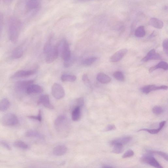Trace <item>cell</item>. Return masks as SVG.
<instances>
[{"label":"cell","instance_id":"1","mask_svg":"<svg viewBox=\"0 0 168 168\" xmlns=\"http://www.w3.org/2000/svg\"><path fill=\"white\" fill-rule=\"evenodd\" d=\"M22 26L21 21L15 17H10L8 21V31L10 40L16 43L19 38Z\"/></svg>","mask_w":168,"mask_h":168},{"label":"cell","instance_id":"2","mask_svg":"<svg viewBox=\"0 0 168 168\" xmlns=\"http://www.w3.org/2000/svg\"><path fill=\"white\" fill-rule=\"evenodd\" d=\"M56 129L60 133L66 132L69 127V122L67 118L64 115L59 116L55 122Z\"/></svg>","mask_w":168,"mask_h":168},{"label":"cell","instance_id":"3","mask_svg":"<svg viewBox=\"0 0 168 168\" xmlns=\"http://www.w3.org/2000/svg\"><path fill=\"white\" fill-rule=\"evenodd\" d=\"M18 122L16 115L11 113L5 114L2 119V123L5 126H14L18 123Z\"/></svg>","mask_w":168,"mask_h":168},{"label":"cell","instance_id":"4","mask_svg":"<svg viewBox=\"0 0 168 168\" xmlns=\"http://www.w3.org/2000/svg\"><path fill=\"white\" fill-rule=\"evenodd\" d=\"M144 156L141 159L142 163H144L156 168H163L158 161L151 155V154Z\"/></svg>","mask_w":168,"mask_h":168},{"label":"cell","instance_id":"5","mask_svg":"<svg viewBox=\"0 0 168 168\" xmlns=\"http://www.w3.org/2000/svg\"><path fill=\"white\" fill-rule=\"evenodd\" d=\"M52 94L56 99H60L65 96V91L62 86L58 83L54 84L52 88Z\"/></svg>","mask_w":168,"mask_h":168},{"label":"cell","instance_id":"6","mask_svg":"<svg viewBox=\"0 0 168 168\" xmlns=\"http://www.w3.org/2000/svg\"><path fill=\"white\" fill-rule=\"evenodd\" d=\"M59 53V50L58 47H53L46 54V63L48 64L53 63V62L58 58Z\"/></svg>","mask_w":168,"mask_h":168},{"label":"cell","instance_id":"7","mask_svg":"<svg viewBox=\"0 0 168 168\" xmlns=\"http://www.w3.org/2000/svg\"><path fill=\"white\" fill-rule=\"evenodd\" d=\"M34 83L33 80H20L17 82L15 85V88L16 91L19 92L26 91L28 87Z\"/></svg>","mask_w":168,"mask_h":168},{"label":"cell","instance_id":"8","mask_svg":"<svg viewBox=\"0 0 168 168\" xmlns=\"http://www.w3.org/2000/svg\"><path fill=\"white\" fill-rule=\"evenodd\" d=\"M167 89V86L165 85L158 86L155 85H150L142 87L141 91L143 93L147 94L153 91L160 90H166Z\"/></svg>","mask_w":168,"mask_h":168},{"label":"cell","instance_id":"9","mask_svg":"<svg viewBox=\"0 0 168 168\" xmlns=\"http://www.w3.org/2000/svg\"><path fill=\"white\" fill-rule=\"evenodd\" d=\"M61 57L65 61L69 60L71 58L69 45L66 40L64 41L62 47Z\"/></svg>","mask_w":168,"mask_h":168},{"label":"cell","instance_id":"10","mask_svg":"<svg viewBox=\"0 0 168 168\" xmlns=\"http://www.w3.org/2000/svg\"><path fill=\"white\" fill-rule=\"evenodd\" d=\"M128 52L126 49H123L118 51L112 56L110 59L112 62H117L121 60Z\"/></svg>","mask_w":168,"mask_h":168},{"label":"cell","instance_id":"11","mask_svg":"<svg viewBox=\"0 0 168 168\" xmlns=\"http://www.w3.org/2000/svg\"><path fill=\"white\" fill-rule=\"evenodd\" d=\"M36 73L35 70H21L15 73L11 77L12 79L28 77L33 75Z\"/></svg>","mask_w":168,"mask_h":168},{"label":"cell","instance_id":"12","mask_svg":"<svg viewBox=\"0 0 168 168\" xmlns=\"http://www.w3.org/2000/svg\"><path fill=\"white\" fill-rule=\"evenodd\" d=\"M41 0H27L26 8L28 11H35L39 7Z\"/></svg>","mask_w":168,"mask_h":168},{"label":"cell","instance_id":"13","mask_svg":"<svg viewBox=\"0 0 168 168\" xmlns=\"http://www.w3.org/2000/svg\"><path fill=\"white\" fill-rule=\"evenodd\" d=\"M161 59V58L159 54L156 52L155 49H153L149 51L142 60L143 62H146L149 60H159Z\"/></svg>","mask_w":168,"mask_h":168},{"label":"cell","instance_id":"14","mask_svg":"<svg viewBox=\"0 0 168 168\" xmlns=\"http://www.w3.org/2000/svg\"><path fill=\"white\" fill-rule=\"evenodd\" d=\"M38 104H42L45 107L51 109H54V107L51 104L50 101L49 97L47 95H44L41 96L39 98Z\"/></svg>","mask_w":168,"mask_h":168},{"label":"cell","instance_id":"15","mask_svg":"<svg viewBox=\"0 0 168 168\" xmlns=\"http://www.w3.org/2000/svg\"><path fill=\"white\" fill-rule=\"evenodd\" d=\"M43 91V89L41 86L33 84L28 87L26 92L27 94H31L41 93Z\"/></svg>","mask_w":168,"mask_h":168},{"label":"cell","instance_id":"16","mask_svg":"<svg viewBox=\"0 0 168 168\" xmlns=\"http://www.w3.org/2000/svg\"><path fill=\"white\" fill-rule=\"evenodd\" d=\"M132 139V138L130 136L123 137L111 141L110 144L113 146L115 144H119L123 146L127 144Z\"/></svg>","mask_w":168,"mask_h":168},{"label":"cell","instance_id":"17","mask_svg":"<svg viewBox=\"0 0 168 168\" xmlns=\"http://www.w3.org/2000/svg\"><path fill=\"white\" fill-rule=\"evenodd\" d=\"M166 121H164L161 122L159 124V127L158 128L156 129H148L146 128L141 129L138 131V132L142 131H146L149 133H150L152 134H155L158 133L162 129L166 124Z\"/></svg>","mask_w":168,"mask_h":168},{"label":"cell","instance_id":"18","mask_svg":"<svg viewBox=\"0 0 168 168\" xmlns=\"http://www.w3.org/2000/svg\"><path fill=\"white\" fill-rule=\"evenodd\" d=\"M23 50L21 46L16 47L12 52L11 56V58L14 59H17L21 58L23 55Z\"/></svg>","mask_w":168,"mask_h":168},{"label":"cell","instance_id":"19","mask_svg":"<svg viewBox=\"0 0 168 168\" xmlns=\"http://www.w3.org/2000/svg\"><path fill=\"white\" fill-rule=\"evenodd\" d=\"M97 79L102 84H108L110 82L111 79L107 74L103 73H99L97 76Z\"/></svg>","mask_w":168,"mask_h":168},{"label":"cell","instance_id":"20","mask_svg":"<svg viewBox=\"0 0 168 168\" xmlns=\"http://www.w3.org/2000/svg\"><path fill=\"white\" fill-rule=\"evenodd\" d=\"M67 148L65 146L60 145L55 147L53 149V154L57 156L64 155L67 151Z\"/></svg>","mask_w":168,"mask_h":168},{"label":"cell","instance_id":"21","mask_svg":"<svg viewBox=\"0 0 168 168\" xmlns=\"http://www.w3.org/2000/svg\"><path fill=\"white\" fill-rule=\"evenodd\" d=\"M168 65L166 62L162 61L160 62L157 65L152 67L149 70V72L151 73L156 70L161 69L165 70H168Z\"/></svg>","mask_w":168,"mask_h":168},{"label":"cell","instance_id":"22","mask_svg":"<svg viewBox=\"0 0 168 168\" xmlns=\"http://www.w3.org/2000/svg\"><path fill=\"white\" fill-rule=\"evenodd\" d=\"M150 24L152 26L158 29H161L164 26L163 22L157 18H151L150 21Z\"/></svg>","mask_w":168,"mask_h":168},{"label":"cell","instance_id":"23","mask_svg":"<svg viewBox=\"0 0 168 168\" xmlns=\"http://www.w3.org/2000/svg\"><path fill=\"white\" fill-rule=\"evenodd\" d=\"M10 103L9 99L6 98L2 99L0 102V111H7L10 107Z\"/></svg>","mask_w":168,"mask_h":168},{"label":"cell","instance_id":"24","mask_svg":"<svg viewBox=\"0 0 168 168\" xmlns=\"http://www.w3.org/2000/svg\"><path fill=\"white\" fill-rule=\"evenodd\" d=\"M81 115V108L77 106L73 110L72 113V118L74 121H79Z\"/></svg>","mask_w":168,"mask_h":168},{"label":"cell","instance_id":"25","mask_svg":"<svg viewBox=\"0 0 168 168\" xmlns=\"http://www.w3.org/2000/svg\"><path fill=\"white\" fill-rule=\"evenodd\" d=\"M61 79L63 82H73L75 81L77 77L75 76L64 74L61 76Z\"/></svg>","mask_w":168,"mask_h":168},{"label":"cell","instance_id":"26","mask_svg":"<svg viewBox=\"0 0 168 168\" xmlns=\"http://www.w3.org/2000/svg\"><path fill=\"white\" fill-rule=\"evenodd\" d=\"M135 36L138 38H142L146 34L145 27L143 26H140L136 29L135 31Z\"/></svg>","mask_w":168,"mask_h":168},{"label":"cell","instance_id":"27","mask_svg":"<svg viewBox=\"0 0 168 168\" xmlns=\"http://www.w3.org/2000/svg\"><path fill=\"white\" fill-rule=\"evenodd\" d=\"M97 60L96 57H92L85 59L82 62L83 65L86 66H89L91 65Z\"/></svg>","mask_w":168,"mask_h":168},{"label":"cell","instance_id":"28","mask_svg":"<svg viewBox=\"0 0 168 168\" xmlns=\"http://www.w3.org/2000/svg\"><path fill=\"white\" fill-rule=\"evenodd\" d=\"M26 136L27 137H35L40 138H43V136L39 133L35 131L29 130L26 132Z\"/></svg>","mask_w":168,"mask_h":168},{"label":"cell","instance_id":"29","mask_svg":"<svg viewBox=\"0 0 168 168\" xmlns=\"http://www.w3.org/2000/svg\"><path fill=\"white\" fill-rule=\"evenodd\" d=\"M14 146L16 147L23 149H26L28 148V146L26 143L21 141L15 142L14 143Z\"/></svg>","mask_w":168,"mask_h":168},{"label":"cell","instance_id":"30","mask_svg":"<svg viewBox=\"0 0 168 168\" xmlns=\"http://www.w3.org/2000/svg\"><path fill=\"white\" fill-rule=\"evenodd\" d=\"M113 146H114L113 150V153L119 154L122 152L123 151V146L119 144H115Z\"/></svg>","mask_w":168,"mask_h":168},{"label":"cell","instance_id":"31","mask_svg":"<svg viewBox=\"0 0 168 168\" xmlns=\"http://www.w3.org/2000/svg\"><path fill=\"white\" fill-rule=\"evenodd\" d=\"M114 78L118 80L123 82L124 80V77L122 72L120 71L115 72L113 74Z\"/></svg>","mask_w":168,"mask_h":168},{"label":"cell","instance_id":"32","mask_svg":"<svg viewBox=\"0 0 168 168\" xmlns=\"http://www.w3.org/2000/svg\"><path fill=\"white\" fill-rule=\"evenodd\" d=\"M148 153L151 154H155L159 155L166 161H168L167 154L164 152L160 151H149Z\"/></svg>","mask_w":168,"mask_h":168},{"label":"cell","instance_id":"33","mask_svg":"<svg viewBox=\"0 0 168 168\" xmlns=\"http://www.w3.org/2000/svg\"><path fill=\"white\" fill-rule=\"evenodd\" d=\"M153 113L155 114L159 115L163 113L164 110L161 107L156 106L152 109Z\"/></svg>","mask_w":168,"mask_h":168},{"label":"cell","instance_id":"34","mask_svg":"<svg viewBox=\"0 0 168 168\" xmlns=\"http://www.w3.org/2000/svg\"><path fill=\"white\" fill-rule=\"evenodd\" d=\"M51 43V40L50 39L46 43L43 49V51L45 54H47L52 48Z\"/></svg>","mask_w":168,"mask_h":168},{"label":"cell","instance_id":"35","mask_svg":"<svg viewBox=\"0 0 168 168\" xmlns=\"http://www.w3.org/2000/svg\"><path fill=\"white\" fill-rule=\"evenodd\" d=\"M134 155V152L132 150H128L123 155L122 158H127L132 157Z\"/></svg>","mask_w":168,"mask_h":168},{"label":"cell","instance_id":"36","mask_svg":"<svg viewBox=\"0 0 168 168\" xmlns=\"http://www.w3.org/2000/svg\"><path fill=\"white\" fill-rule=\"evenodd\" d=\"M4 23V16L2 13H0V36L2 31Z\"/></svg>","mask_w":168,"mask_h":168},{"label":"cell","instance_id":"37","mask_svg":"<svg viewBox=\"0 0 168 168\" xmlns=\"http://www.w3.org/2000/svg\"><path fill=\"white\" fill-rule=\"evenodd\" d=\"M28 117L30 118V119L36 120L39 122H41L42 120L41 111V110L39 111V113L38 116H28Z\"/></svg>","mask_w":168,"mask_h":168},{"label":"cell","instance_id":"38","mask_svg":"<svg viewBox=\"0 0 168 168\" xmlns=\"http://www.w3.org/2000/svg\"><path fill=\"white\" fill-rule=\"evenodd\" d=\"M168 40L167 39H165L163 41V47L164 51L167 54H168Z\"/></svg>","mask_w":168,"mask_h":168},{"label":"cell","instance_id":"39","mask_svg":"<svg viewBox=\"0 0 168 168\" xmlns=\"http://www.w3.org/2000/svg\"><path fill=\"white\" fill-rule=\"evenodd\" d=\"M82 80L84 84L86 86H89L90 85V82L88 75L84 74L83 76Z\"/></svg>","mask_w":168,"mask_h":168},{"label":"cell","instance_id":"40","mask_svg":"<svg viewBox=\"0 0 168 168\" xmlns=\"http://www.w3.org/2000/svg\"><path fill=\"white\" fill-rule=\"evenodd\" d=\"M0 146H1L8 150H11V148L8 143L3 141L0 140Z\"/></svg>","mask_w":168,"mask_h":168},{"label":"cell","instance_id":"41","mask_svg":"<svg viewBox=\"0 0 168 168\" xmlns=\"http://www.w3.org/2000/svg\"><path fill=\"white\" fill-rule=\"evenodd\" d=\"M76 103L77 106H79L81 108L84 104V99L83 97H80L77 99Z\"/></svg>","mask_w":168,"mask_h":168},{"label":"cell","instance_id":"42","mask_svg":"<svg viewBox=\"0 0 168 168\" xmlns=\"http://www.w3.org/2000/svg\"><path fill=\"white\" fill-rule=\"evenodd\" d=\"M65 61L64 63V66L66 67H68L71 66L72 65L74 62V60L71 58L69 60Z\"/></svg>","mask_w":168,"mask_h":168},{"label":"cell","instance_id":"43","mask_svg":"<svg viewBox=\"0 0 168 168\" xmlns=\"http://www.w3.org/2000/svg\"><path fill=\"white\" fill-rule=\"evenodd\" d=\"M116 127L114 125H109L105 128V132L111 131L115 130Z\"/></svg>","mask_w":168,"mask_h":168},{"label":"cell","instance_id":"44","mask_svg":"<svg viewBox=\"0 0 168 168\" xmlns=\"http://www.w3.org/2000/svg\"><path fill=\"white\" fill-rule=\"evenodd\" d=\"M103 168H113V166H111L109 165H104L103 167Z\"/></svg>","mask_w":168,"mask_h":168},{"label":"cell","instance_id":"45","mask_svg":"<svg viewBox=\"0 0 168 168\" xmlns=\"http://www.w3.org/2000/svg\"><path fill=\"white\" fill-rule=\"evenodd\" d=\"M79 1L81 2H88L92 1V0H79Z\"/></svg>","mask_w":168,"mask_h":168},{"label":"cell","instance_id":"46","mask_svg":"<svg viewBox=\"0 0 168 168\" xmlns=\"http://www.w3.org/2000/svg\"><path fill=\"white\" fill-rule=\"evenodd\" d=\"M11 1V0H4V1L5 2L7 3H8L10 2Z\"/></svg>","mask_w":168,"mask_h":168},{"label":"cell","instance_id":"47","mask_svg":"<svg viewBox=\"0 0 168 168\" xmlns=\"http://www.w3.org/2000/svg\"><path fill=\"white\" fill-rule=\"evenodd\" d=\"M0 2H1V0H0Z\"/></svg>","mask_w":168,"mask_h":168}]
</instances>
